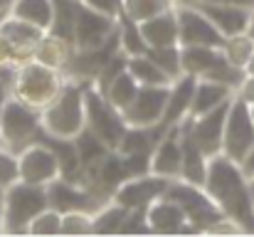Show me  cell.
Here are the masks:
<instances>
[{
  "label": "cell",
  "instance_id": "f1b7e54d",
  "mask_svg": "<svg viewBox=\"0 0 254 237\" xmlns=\"http://www.w3.org/2000/svg\"><path fill=\"white\" fill-rule=\"evenodd\" d=\"M222 52L227 57L230 65L245 70L250 57L254 55V35L252 32H242V35H232V37H225V45H222Z\"/></svg>",
  "mask_w": 254,
  "mask_h": 237
},
{
  "label": "cell",
  "instance_id": "3957f363",
  "mask_svg": "<svg viewBox=\"0 0 254 237\" xmlns=\"http://www.w3.org/2000/svg\"><path fill=\"white\" fill-rule=\"evenodd\" d=\"M50 208L47 185H35L17 180L2 190V210H5V235H27L30 223Z\"/></svg>",
  "mask_w": 254,
  "mask_h": 237
},
{
  "label": "cell",
  "instance_id": "4316f807",
  "mask_svg": "<svg viewBox=\"0 0 254 237\" xmlns=\"http://www.w3.org/2000/svg\"><path fill=\"white\" fill-rule=\"evenodd\" d=\"M128 208L119 205L116 200L104 203L94 213V235H119L124 230V223L128 218Z\"/></svg>",
  "mask_w": 254,
  "mask_h": 237
},
{
  "label": "cell",
  "instance_id": "5bb4252c",
  "mask_svg": "<svg viewBox=\"0 0 254 237\" xmlns=\"http://www.w3.org/2000/svg\"><path fill=\"white\" fill-rule=\"evenodd\" d=\"M47 200H50V208L60 210L62 215L64 213H74V210H84V213H96L104 200L89 190L84 183H74L64 175L55 178L50 185H47Z\"/></svg>",
  "mask_w": 254,
  "mask_h": 237
},
{
  "label": "cell",
  "instance_id": "f35d334b",
  "mask_svg": "<svg viewBox=\"0 0 254 237\" xmlns=\"http://www.w3.org/2000/svg\"><path fill=\"white\" fill-rule=\"evenodd\" d=\"M5 233V210H2V198H0V235Z\"/></svg>",
  "mask_w": 254,
  "mask_h": 237
},
{
  "label": "cell",
  "instance_id": "4fadbf2b",
  "mask_svg": "<svg viewBox=\"0 0 254 237\" xmlns=\"http://www.w3.org/2000/svg\"><path fill=\"white\" fill-rule=\"evenodd\" d=\"M170 178L156 175V173H146V175H133L128 180H124L114 198L119 205L128 208V210H146L151 203H156L158 198H163L168 193Z\"/></svg>",
  "mask_w": 254,
  "mask_h": 237
},
{
  "label": "cell",
  "instance_id": "603a6c76",
  "mask_svg": "<svg viewBox=\"0 0 254 237\" xmlns=\"http://www.w3.org/2000/svg\"><path fill=\"white\" fill-rule=\"evenodd\" d=\"M183 134V170H180V178L192 183V185H202L205 188V178H207V163L210 156L180 129Z\"/></svg>",
  "mask_w": 254,
  "mask_h": 237
},
{
  "label": "cell",
  "instance_id": "9c48e42d",
  "mask_svg": "<svg viewBox=\"0 0 254 237\" xmlns=\"http://www.w3.org/2000/svg\"><path fill=\"white\" fill-rule=\"evenodd\" d=\"M175 12H178V45L180 47H190V45L222 47L225 45V35L195 5L178 2L175 5Z\"/></svg>",
  "mask_w": 254,
  "mask_h": 237
},
{
  "label": "cell",
  "instance_id": "7bdbcfd3",
  "mask_svg": "<svg viewBox=\"0 0 254 237\" xmlns=\"http://www.w3.org/2000/svg\"><path fill=\"white\" fill-rule=\"evenodd\" d=\"M250 114H252V119H254V104H250Z\"/></svg>",
  "mask_w": 254,
  "mask_h": 237
},
{
  "label": "cell",
  "instance_id": "1f68e13d",
  "mask_svg": "<svg viewBox=\"0 0 254 237\" xmlns=\"http://www.w3.org/2000/svg\"><path fill=\"white\" fill-rule=\"evenodd\" d=\"M27 235L37 237H55L62 235V213L55 208H45L40 215H35V220L27 228Z\"/></svg>",
  "mask_w": 254,
  "mask_h": 237
},
{
  "label": "cell",
  "instance_id": "8992f818",
  "mask_svg": "<svg viewBox=\"0 0 254 237\" xmlns=\"http://www.w3.org/2000/svg\"><path fill=\"white\" fill-rule=\"evenodd\" d=\"M42 129V111L10 96L5 101L2 116H0V141L12 154H20L30 144H35L37 134Z\"/></svg>",
  "mask_w": 254,
  "mask_h": 237
},
{
  "label": "cell",
  "instance_id": "484cf974",
  "mask_svg": "<svg viewBox=\"0 0 254 237\" xmlns=\"http://www.w3.org/2000/svg\"><path fill=\"white\" fill-rule=\"evenodd\" d=\"M138 89H141V84L136 81V77L128 72V70H124V72H119L116 77L111 79V84L106 86V91H104V96L124 114L128 106H131V101L136 99V94H138Z\"/></svg>",
  "mask_w": 254,
  "mask_h": 237
},
{
  "label": "cell",
  "instance_id": "cb8c5ba5",
  "mask_svg": "<svg viewBox=\"0 0 254 237\" xmlns=\"http://www.w3.org/2000/svg\"><path fill=\"white\" fill-rule=\"evenodd\" d=\"M7 12L42 27L45 32H50L55 25V0H12Z\"/></svg>",
  "mask_w": 254,
  "mask_h": 237
},
{
  "label": "cell",
  "instance_id": "d6986e66",
  "mask_svg": "<svg viewBox=\"0 0 254 237\" xmlns=\"http://www.w3.org/2000/svg\"><path fill=\"white\" fill-rule=\"evenodd\" d=\"M146 220H148L151 235H183L188 225L183 208L175 200H170L168 195L158 198L156 203L146 208Z\"/></svg>",
  "mask_w": 254,
  "mask_h": 237
},
{
  "label": "cell",
  "instance_id": "d590c367",
  "mask_svg": "<svg viewBox=\"0 0 254 237\" xmlns=\"http://www.w3.org/2000/svg\"><path fill=\"white\" fill-rule=\"evenodd\" d=\"M240 99H245L247 104H254V77H250V75H245V79H242V84L237 86V91H235Z\"/></svg>",
  "mask_w": 254,
  "mask_h": 237
},
{
  "label": "cell",
  "instance_id": "e0dca14e",
  "mask_svg": "<svg viewBox=\"0 0 254 237\" xmlns=\"http://www.w3.org/2000/svg\"><path fill=\"white\" fill-rule=\"evenodd\" d=\"M180 170H183V134L178 124L168 129L156 144L153 156H151V173L175 180L180 178Z\"/></svg>",
  "mask_w": 254,
  "mask_h": 237
},
{
  "label": "cell",
  "instance_id": "5b68a950",
  "mask_svg": "<svg viewBox=\"0 0 254 237\" xmlns=\"http://www.w3.org/2000/svg\"><path fill=\"white\" fill-rule=\"evenodd\" d=\"M166 195L183 208L188 223H190L197 233H210L220 220L227 218L202 185H192V183H188V180H183V178L170 180Z\"/></svg>",
  "mask_w": 254,
  "mask_h": 237
},
{
  "label": "cell",
  "instance_id": "44dd1931",
  "mask_svg": "<svg viewBox=\"0 0 254 237\" xmlns=\"http://www.w3.org/2000/svg\"><path fill=\"white\" fill-rule=\"evenodd\" d=\"M138 25H141V35H143L148 47L178 45V12H175V7L156 15V17H148Z\"/></svg>",
  "mask_w": 254,
  "mask_h": 237
},
{
  "label": "cell",
  "instance_id": "d4e9b609",
  "mask_svg": "<svg viewBox=\"0 0 254 237\" xmlns=\"http://www.w3.org/2000/svg\"><path fill=\"white\" fill-rule=\"evenodd\" d=\"M126 70L136 77V81L141 86H166V84H173V79L148 55H131Z\"/></svg>",
  "mask_w": 254,
  "mask_h": 237
},
{
  "label": "cell",
  "instance_id": "d6a6232c",
  "mask_svg": "<svg viewBox=\"0 0 254 237\" xmlns=\"http://www.w3.org/2000/svg\"><path fill=\"white\" fill-rule=\"evenodd\" d=\"M62 235H94V213H84V210L64 213Z\"/></svg>",
  "mask_w": 254,
  "mask_h": 237
},
{
  "label": "cell",
  "instance_id": "ba28073f",
  "mask_svg": "<svg viewBox=\"0 0 254 237\" xmlns=\"http://www.w3.org/2000/svg\"><path fill=\"white\" fill-rule=\"evenodd\" d=\"M254 144V119L250 114V104L235 94L227 121H225V136H222V154L237 163L247 156V151Z\"/></svg>",
  "mask_w": 254,
  "mask_h": 237
},
{
  "label": "cell",
  "instance_id": "8d00e7d4",
  "mask_svg": "<svg viewBox=\"0 0 254 237\" xmlns=\"http://www.w3.org/2000/svg\"><path fill=\"white\" fill-rule=\"evenodd\" d=\"M240 165H242V170L252 178V175H254V144H252V149L247 151V156L242 158V163H240Z\"/></svg>",
  "mask_w": 254,
  "mask_h": 237
},
{
  "label": "cell",
  "instance_id": "4dcf8cb0",
  "mask_svg": "<svg viewBox=\"0 0 254 237\" xmlns=\"http://www.w3.org/2000/svg\"><path fill=\"white\" fill-rule=\"evenodd\" d=\"M173 81L183 77V55H180V45H170V47H148L146 52Z\"/></svg>",
  "mask_w": 254,
  "mask_h": 237
},
{
  "label": "cell",
  "instance_id": "52a82bcc",
  "mask_svg": "<svg viewBox=\"0 0 254 237\" xmlns=\"http://www.w3.org/2000/svg\"><path fill=\"white\" fill-rule=\"evenodd\" d=\"M84 109H86V129L99 136L111 151L119 149L124 134H126V121H124V114L94 86V84H86L84 89Z\"/></svg>",
  "mask_w": 254,
  "mask_h": 237
},
{
  "label": "cell",
  "instance_id": "9a60e30c",
  "mask_svg": "<svg viewBox=\"0 0 254 237\" xmlns=\"http://www.w3.org/2000/svg\"><path fill=\"white\" fill-rule=\"evenodd\" d=\"M170 84L166 86H141L136 99L131 101V106L124 111V121L126 126H158L168 104Z\"/></svg>",
  "mask_w": 254,
  "mask_h": 237
},
{
  "label": "cell",
  "instance_id": "ab89813d",
  "mask_svg": "<svg viewBox=\"0 0 254 237\" xmlns=\"http://www.w3.org/2000/svg\"><path fill=\"white\" fill-rule=\"evenodd\" d=\"M245 75H250V77H254V55L250 57V62H247V67H245Z\"/></svg>",
  "mask_w": 254,
  "mask_h": 237
},
{
  "label": "cell",
  "instance_id": "f6af8a7d",
  "mask_svg": "<svg viewBox=\"0 0 254 237\" xmlns=\"http://www.w3.org/2000/svg\"><path fill=\"white\" fill-rule=\"evenodd\" d=\"M0 198H2V188H0Z\"/></svg>",
  "mask_w": 254,
  "mask_h": 237
},
{
  "label": "cell",
  "instance_id": "e575fe53",
  "mask_svg": "<svg viewBox=\"0 0 254 237\" xmlns=\"http://www.w3.org/2000/svg\"><path fill=\"white\" fill-rule=\"evenodd\" d=\"M82 2L94 7L96 12H104V15H111V17H119L124 12V0H82Z\"/></svg>",
  "mask_w": 254,
  "mask_h": 237
},
{
  "label": "cell",
  "instance_id": "74e56055",
  "mask_svg": "<svg viewBox=\"0 0 254 237\" xmlns=\"http://www.w3.org/2000/svg\"><path fill=\"white\" fill-rule=\"evenodd\" d=\"M10 99V91H7V84L0 79V116H2V109H5V101ZM0 146H2V141H0Z\"/></svg>",
  "mask_w": 254,
  "mask_h": 237
},
{
  "label": "cell",
  "instance_id": "60d3db41",
  "mask_svg": "<svg viewBox=\"0 0 254 237\" xmlns=\"http://www.w3.org/2000/svg\"><path fill=\"white\" fill-rule=\"evenodd\" d=\"M10 5H12V0H0V12L10 10Z\"/></svg>",
  "mask_w": 254,
  "mask_h": 237
},
{
  "label": "cell",
  "instance_id": "b9f144b4",
  "mask_svg": "<svg viewBox=\"0 0 254 237\" xmlns=\"http://www.w3.org/2000/svg\"><path fill=\"white\" fill-rule=\"evenodd\" d=\"M250 193H252V203H254V175L250 178Z\"/></svg>",
  "mask_w": 254,
  "mask_h": 237
},
{
  "label": "cell",
  "instance_id": "2e32d148",
  "mask_svg": "<svg viewBox=\"0 0 254 237\" xmlns=\"http://www.w3.org/2000/svg\"><path fill=\"white\" fill-rule=\"evenodd\" d=\"M188 5H195L197 10H202L225 37L250 32L252 27L254 7H247V5H235V2H188Z\"/></svg>",
  "mask_w": 254,
  "mask_h": 237
},
{
  "label": "cell",
  "instance_id": "277c9868",
  "mask_svg": "<svg viewBox=\"0 0 254 237\" xmlns=\"http://www.w3.org/2000/svg\"><path fill=\"white\" fill-rule=\"evenodd\" d=\"M62 89V77L55 67L42 65L40 60H27L15 70L12 77V96L35 106V109H45Z\"/></svg>",
  "mask_w": 254,
  "mask_h": 237
},
{
  "label": "cell",
  "instance_id": "6da1fadb",
  "mask_svg": "<svg viewBox=\"0 0 254 237\" xmlns=\"http://www.w3.org/2000/svg\"><path fill=\"white\" fill-rule=\"evenodd\" d=\"M205 190L220 205V210L242 228V233L254 235V203L250 193V175L242 170L237 160L227 158L225 154L210 156Z\"/></svg>",
  "mask_w": 254,
  "mask_h": 237
},
{
  "label": "cell",
  "instance_id": "7c38bea8",
  "mask_svg": "<svg viewBox=\"0 0 254 237\" xmlns=\"http://www.w3.org/2000/svg\"><path fill=\"white\" fill-rule=\"evenodd\" d=\"M17 158H20V180L25 183L50 185L55 178L62 175L60 156L55 154V149H50L42 141H35L27 149H22Z\"/></svg>",
  "mask_w": 254,
  "mask_h": 237
},
{
  "label": "cell",
  "instance_id": "30bf717a",
  "mask_svg": "<svg viewBox=\"0 0 254 237\" xmlns=\"http://www.w3.org/2000/svg\"><path fill=\"white\" fill-rule=\"evenodd\" d=\"M235 99V96H232ZM230 101H225L222 106L200 114V116H188L185 121H180V129L207 154V156H217L222 154V136H225V121H227V111H230Z\"/></svg>",
  "mask_w": 254,
  "mask_h": 237
},
{
  "label": "cell",
  "instance_id": "ac0fdd59",
  "mask_svg": "<svg viewBox=\"0 0 254 237\" xmlns=\"http://www.w3.org/2000/svg\"><path fill=\"white\" fill-rule=\"evenodd\" d=\"M195 86H197V77L192 75H183L170 84L168 104L163 111V119L158 124L161 134H166L168 129L178 126L180 121H185L190 116V106H192V96H195Z\"/></svg>",
  "mask_w": 254,
  "mask_h": 237
},
{
  "label": "cell",
  "instance_id": "7402d4cb",
  "mask_svg": "<svg viewBox=\"0 0 254 237\" xmlns=\"http://www.w3.org/2000/svg\"><path fill=\"white\" fill-rule=\"evenodd\" d=\"M232 96H235V89L232 86H227L222 81H215V79H197L192 106H190V116L207 114V111L222 106L225 101H230Z\"/></svg>",
  "mask_w": 254,
  "mask_h": 237
},
{
  "label": "cell",
  "instance_id": "ee69618b",
  "mask_svg": "<svg viewBox=\"0 0 254 237\" xmlns=\"http://www.w3.org/2000/svg\"><path fill=\"white\" fill-rule=\"evenodd\" d=\"M250 32H252V35H254V20H252V27H250Z\"/></svg>",
  "mask_w": 254,
  "mask_h": 237
},
{
  "label": "cell",
  "instance_id": "83f0119b",
  "mask_svg": "<svg viewBox=\"0 0 254 237\" xmlns=\"http://www.w3.org/2000/svg\"><path fill=\"white\" fill-rule=\"evenodd\" d=\"M119 45L121 50L131 57V55H146L148 45L141 35V25L136 20H131L128 15H119Z\"/></svg>",
  "mask_w": 254,
  "mask_h": 237
},
{
  "label": "cell",
  "instance_id": "8fae6325",
  "mask_svg": "<svg viewBox=\"0 0 254 237\" xmlns=\"http://www.w3.org/2000/svg\"><path fill=\"white\" fill-rule=\"evenodd\" d=\"M119 30V17L96 12L94 7L77 0L74 10V47L77 50H96Z\"/></svg>",
  "mask_w": 254,
  "mask_h": 237
},
{
  "label": "cell",
  "instance_id": "836d02e7",
  "mask_svg": "<svg viewBox=\"0 0 254 237\" xmlns=\"http://www.w3.org/2000/svg\"><path fill=\"white\" fill-rule=\"evenodd\" d=\"M20 180V158L10 149L0 146V188L5 190L7 185Z\"/></svg>",
  "mask_w": 254,
  "mask_h": 237
},
{
  "label": "cell",
  "instance_id": "f546056e",
  "mask_svg": "<svg viewBox=\"0 0 254 237\" xmlns=\"http://www.w3.org/2000/svg\"><path fill=\"white\" fill-rule=\"evenodd\" d=\"M175 5L178 0H124V15H128L136 22H143L166 10H173Z\"/></svg>",
  "mask_w": 254,
  "mask_h": 237
},
{
  "label": "cell",
  "instance_id": "7a4b0ae2",
  "mask_svg": "<svg viewBox=\"0 0 254 237\" xmlns=\"http://www.w3.org/2000/svg\"><path fill=\"white\" fill-rule=\"evenodd\" d=\"M89 81H67L62 84L60 94L42 109V129L57 139H74L86 126L84 89Z\"/></svg>",
  "mask_w": 254,
  "mask_h": 237
},
{
  "label": "cell",
  "instance_id": "ffe728a7",
  "mask_svg": "<svg viewBox=\"0 0 254 237\" xmlns=\"http://www.w3.org/2000/svg\"><path fill=\"white\" fill-rule=\"evenodd\" d=\"M45 30L22 20V17H15V15H7L0 20V37H5L10 45H15L17 50L27 52V55H35L37 45L45 40Z\"/></svg>",
  "mask_w": 254,
  "mask_h": 237
}]
</instances>
